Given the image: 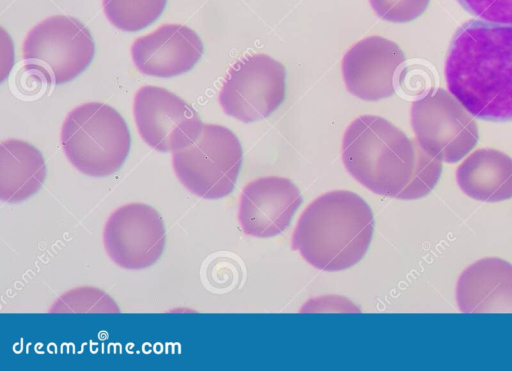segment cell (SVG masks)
<instances>
[{"mask_svg": "<svg viewBox=\"0 0 512 371\" xmlns=\"http://www.w3.org/2000/svg\"><path fill=\"white\" fill-rule=\"evenodd\" d=\"M342 160L350 175L370 191L401 200L429 194L442 173V162L430 156L383 117L362 115L347 127Z\"/></svg>", "mask_w": 512, "mask_h": 371, "instance_id": "cell-1", "label": "cell"}, {"mask_svg": "<svg viewBox=\"0 0 512 371\" xmlns=\"http://www.w3.org/2000/svg\"><path fill=\"white\" fill-rule=\"evenodd\" d=\"M444 72L448 90L474 117L512 119V25L483 20L462 24Z\"/></svg>", "mask_w": 512, "mask_h": 371, "instance_id": "cell-2", "label": "cell"}, {"mask_svg": "<svg viewBox=\"0 0 512 371\" xmlns=\"http://www.w3.org/2000/svg\"><path fill=\"white\" fill-rule=\"evenodd\" d=\"M373 230V213L366 201L354 192L334 190L316 198L303 211L292 247L312 266L336 272L364 257Z\"/></svg>", "mask_w": 512, "mask_h": 371, "instance_id": "cell-3", "label": "cell"}, {"mask_svg": "<svg viewBox=\"0 0 512 371\" xmlns=\"http://www.w3.org/2000/svg\"><path fill=\"white\" fill-rule=\"evenodd\" d=\"M60 139L72 165L94 177L119 170L131 146L126 121L115 108L102 102H87L72 109L64 120Z\"/></svg>", "mask_w": 512, "mask_h": 371, "instance_id": "cell-4", "label": "cell"}, {"mask_svg": "<svg viewBox=\"0 0 512 371\" xmlns=\"http://www.w3.org/2000/svg\"><path fill=\"white\" fill-rule=\"evenodd\" d=\"M242 159L240 141L230 129L203 123L192 142L172 153V166L190 192L205 199H219L233 191Z\"/></svg>", "mask_w": 512, "mask_h": 371, "instance_id": "cell-5", "label": "cell"}, {"mask_svg": "<svg viewBox=\"0 0 512 371\" xmlns=\"http://www.w3.org/2000/svg\"><path fill=\"white\" fill-rule=\"evenodd\" d=\"M95 44L87 27L65 15L50 16L26 35L22 57L40 70L50 83L71 81L91 63Z\"/></svg>", "mask_w": 512, "mask_h": 371, "instance_id": "cell-6", "label": "cell"}, {"mask_svg": "<svg viewBox=\"0 0 512 371\" xmlns=\"http://www.w3.org/2000/svg\"><path fill=\"white\" fill-rule=\"evenodd\" d=\"M474 116L450 92L438 88L413 102L411 126L421 148L441 162L456 163L477 144Z\"/></svg>", "mask_w": 512, "mask_h": 371, "instance_id": "cell-7", "label": "cell"}, {"mask_svg": "<svg viewBox=\"0 0 512 371\" xmlns=\"http://www.w3.org/2000/svg\"><path fill=\"white\" fill-rule=\"evenodd\" d=\"M286 71L262 53L247 55L228 70L219 94L223 111L244 123L270 116L284 101Z\"/></svg>", "mask_w": 512, "mask_h": 371, "instance_id": "cell-8", "label": "cell"}, {"mask_svg": "<svg viewBox=\"0 0 512 371\" xmlns=\"http://www.w3.org/2000/svg\"><path fill=\"white\" fill-rule=\"evenodd\" d=\"M166 241L163 220L144 203L117 208L103 229V243L112 261L125 269H143L162 255Z\"/></svg>", "mask_w": 512, "mask_h": 371, "instance_id": "cell-9", "label": "cell"}, {"mask_svg": "<svg viewBox=\"0 0 512 371\" xmlns=\"http://www.w3.org/2000/svg\"><path fill=\"white\" fill-rule=\"evenodd\" d=\"M133 113L141 138L160 152H174L188 145L203 126L190 104L158 86H143L136 92Z\"/></svg>", "mask_w": 512, "mask_h": 371, "instance_id": "cell-10", "label": "cell"}, {"mask_svg": "<svg viewBox=\"0 0 512 371\" xmlns=\"http://www.w3.org/2000/svg\"><path fill=\"white\" fill-rule=\"evenodd\" d=\"M405 55L393 41L369 36L355 43L344 55L341 69L347 90L365 101H378L394 94V77Z\"/></svg>", "mask_w": 512, "mask_h": 371, "instance_id": "cell-11", "label": "cell"}, {"mask_svg": "<svg viewBox=\"0 0 512 371\" xmlns=\"http://www.w3.org/2000/svg\"><path fill=\"white\" fill-rule=\"evenodd\" d=\"M301 203V193L289 179L257 178L242 191L238 211L240 226L250 236H276L290 225Z\"/></svg>", "mask_w": 512, "mask_h": 371, "instance_id": "cell-12", "label": "cell"}, {"mask_svg": "<svg viewBox=\"0 0 512 371\" xmlns=\"http://www.w3.org/2000/svg\"><path fill=\"white\" fill-rule=\"evenodd\" d=\"M203 53L198 34L183 24H163L137 38L131 47L136 68L143 74L168 78L192 69Z\"/></svg>", "mask_w": 512, "mask_h": 371, "instance_id": "cell-13", "label": "cell"}, {"mask_svg": "<svg viewBox=\"0 0 512 371\" xmlns=\"http://www.w3.org/2000/svg\"><path fill=\"white\" fill-rule=\"evenodd\" d=\"M460 312H512V264L483 258L468 266L456 286Z\"/></svg>", "mask_w": 512, "mask_h": 371, "instance_id": "cell-14", "label": "cell"}, {"mask_svg": "<svg viewBox=\"0 0 512 371\" xmlns=\"http://www.w3.org/2000/svg\"><path fill=\"white\" fill-rule=\"evenodd\" d=\"M456 180L469 197L500 202L512 197V158L491 148L472 152L458 166Z\"/></svg>", "mask_w": 512, "mask_h": 371, "instance_id": "cell-15", "label": "cell"}, {"mask_svg": "<svg viewBox=\"0 0 512 371\" xmlns=\"http://www.w3.org/2000/svg\"><path fill=\"white\" fill-rule=\"evenodd\" d=\"M46 178L42 153L20 139L3 140L0 145V198L8 203L35 194Z\"/></svg>", "mask_w": 512, "mask_h": 371, "instance_id": "cell-16", "label": "cell"}, {"mask_svg": "<svg viewBox=\"0 0 512 371\" xmlns=\"http://www.w3.org/2000/svg\"><path fill=\"white\" fill-rule=\"evenodd\" d=\"M167 0H102L107 19L118 29L135 32L162 14Z\"/></svg>", "mask_w": 512, "mask_h": 371, "instance_id": "cell-17", "label": "cell"}, {"mask_svg": "<svg viewBox=\"0 0 512 371\" xmlns=\"http://www.w3.org/2000/svg\"><path fill=\"white\" fill-rule=\"evenodd\" d=\"M119 312L116 303L100 289L81 287L61 295L50 312Z\"/></svg>", "mask_w": 512, "mask_h": 371, "instance_id": "cell-18", "label": "cell"}, {"mask_svg": "<svg viewBox=\"0 0 512 371\" xmlns=\"http://www.w3.org/2000/svg\"><path fill=\"white\" fill-rule=\"evenodd\" d=\"M369 2L381 19L404 23L421 16L430 0H369Z\"/></svg>", "mask_w": 512, "mask_h": 371, "instance_id": "cell-19", "label": "cell"}, {"mask_svg": "<svg viewBox=\"0 0 512 371\" xmlns=\"http://www.w3.org/2000/svg\"><path fill=\"white\" fill-rule=\"evenodd\" d=\"M480 20L512 25V0H457Z\"/></svg>", "mask_w": 512, "mask_h": 371, "instance_id": "cell-20", "label": "cell"}]
</instances>
